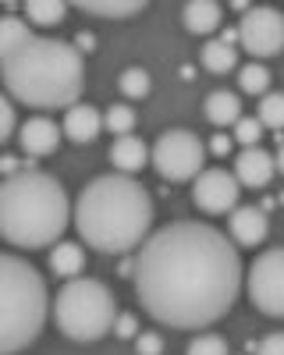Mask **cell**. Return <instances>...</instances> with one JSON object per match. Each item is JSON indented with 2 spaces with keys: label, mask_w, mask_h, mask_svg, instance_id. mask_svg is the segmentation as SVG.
<instances>
[{
  "label": "cell",
  "mask_w": 284,
  "mask_h": 355,
  "mask_svg": "<svg viewBox=\"0 0 284 355\" xmlns=\"http://www.w3.org/2000/svg\"><path fill=\"white\" fill-rule=\"evenodd\" d=\"M203 114H206V121L217 125V128H227V125H238L242 121V100L231 93V89H217V93L206 96L203 103Z\"/></svg>",
  "instance_id": "cell-17"
},
{
  "label": "cell",
  "mask_w": 284,
  "mask_h": 355,
  "mask_svg": "<svg viewBox=\"0 0 284 355\" xmlns=\"http://www.w3.org/2000/svg\"><path fill=\"white\" fill-rule=\"evenodd\" d=\"M277 174V157H270L263 146H252L235 157V178L245 189H263L270 185V178Z\"/></svg>",
  "instance_id": "cell-12"
},
{
  "label": "cell",
  "mask_w": 284,
  "mask_h": 355,
  "mask_svg": "<svg viewBox=\"0 0 284 355\" xmlns=\"http://www.w3.org/2000/svg\"><path fill=\"white\" fill-rule=\"evenodd\" d=\"M103 125L114 132V135H132V128H135V110L128 107V103H114V107H107V114H103Z\"/></svg>",
  "instance_id": "cell-26"
},
{
  "label": "cell",
  "mask_w": 284,
  "mask_h": 355,
  "mask_svg": "<svg viewBox=\"0 0 284 355\" xmlns=\"http://www.w3.org/2000/svg\"><path fill=\"white\" fill-rule=\"evenodd\" d=\"M231 139L235 135H213L210 139V153L213 157H227V153H231Z\"/></svg>",
  "instance_id": "cell-33"
},
{
  "label": "cell",
  "mask_w": 284,
  "mask_h": 355,
  "mask_svg": "<svg viewBox=\"0 0 284 355\" xmlns=\"http://www.w3.org/2000/svg\"><path fill=\"white\" fill-rule=\"evenodd\" d=\"M277 171L284 174V142H281V150H277Z\"/></svg>",
  "instance_id": "cell-36"
},
{
  "label": "cell",
  "mask_w": 284,
  "mask_h": 355,
  "mask_svg": "<svg viewBox=\"0 0 284 355\" xmlns=\"http://www.w3.org/2000/svg\"><path fill=\"white\" fill-rule=\"evenodd\" d=\"M46 281L28 259L8 252L0 259V352L18 355L33 345L46 323Z\"/></svg>",
  "instance_id": "cell-5"
},
{
  "label": "cell",
  "mask_w": 284,
  "mask_h": 355,
  "mask_svg": "<svg viewBox=\"0 0 284 355\" xmlns=\"http://www.w3.org/2000/svg\"><path fill=\"white\" fill-rule=\"evenodd\" d=\"M64 15H68V4H61V0H28L25 4V21H33L39 28L61 25Z\"/></svg>",
  "instance_id": "cell-21"
},
{
  "label": "cell",
  "mask_w": 284,
  "mask_h": 355,
  "mask_svg": "<svg viewBox=\"0 0 284 355\" xmlns=\"http://www.w3.org/2000/svg\"><path fill=\"white\" fill-rule=\"evenodd\" d=\"M110 164H114V174L135 178L146 164H153V150H146V142H142L139 135H121L110 146Z\"/></svg>",
  "instance_id": "cell-14"
},
{
  "label": "cell",
  "mask_w": 284,
  "mask_h": 355,
  "mask_svg": "<svg viewBox=\"0 0 284 355\" xmlns=\"http://www.w3.org/2000/svg\"><path fill=\"white\" fill-rule=\"evenodd\" d=\"M75 224V206H68L64 185L53 174L25 167L4 178L0 189V234L15 249H53L64 227Z\"/></svg>",
  "instance_id": "cell-3"
},
{
  "label": "cell",
  "mask_w": 284,
  "mask_h": 355,
  "mask_svg": "<svg viewBox=\"0 0 284 355\" xmlns=\"http://www.w3.org/2000/svg\"><path fill=\"white\" fill-rule=\"evenodd\" d=\"M21 125H15V100L11 96H0V139H18Z\"/></svg>",
  "instance_id": "cell-29"
},
{
  "label": "cell",
  "mask_w": 284,
  "mask_h": 355,
  "mask_svg": "<svg viewBox=\"0 0 284 355\" xmlns=\"http://www.w3.org/2000/svg\"><path fill=\"white\" fill-rule=\"evenodd\" d=\"M135 299L175 331H203L224 320L245 284L231 234L203 220H175L135 252Z\"/></svg>",
  "instance_id": "cell-1"
},
{
  "label": "cell",
  "mask_w": 284,
  "mask_h": 355,
  "mask_svg": "<svg viewBox=\"0 0 284 355\" xmlns=\"http://www.w3.org/2000/svg\"><path fill=\"white\" fill-rule=\"evenodd\" d=\"M78 11L85 15H96V18H132L139 11H146L142 0H118V4H103V0H82Z\"/></svg>",
  "instance_id": "cell-22"
},
{
  "label": "cell",
  "mask_w": 284,
  "mask_h": 355,
  "mask_svg": "<svg viewBox=\"0 0 284 355\" xmlns=\"http://www.w3.org/2000/svg\"><path fill=\"white\" fill-rule=\"evenodd\" d=\"M256 355H284V331L267 334L260 345H256Z\"/></svg>",
  "instance_id": "cell-31"
},
{
  "label": "cell",
  "mask_w": 284,
  "mask_h": 355,
  "mask_svg": "<svg viewBox=\"0 0 284 355\" xmlns=\"http://www.w3.org/2000/svg\"><path fill=\"white\" fill-rule=\"evenodd\" d=\"M263 121L260 117H242V121L235 125V142H242V150H252V146H260L263 139Z\"/></svg>",
  "instance_id": "cell-27"
},
{
  "label": "cell",
  "mask_w": 284,
  "mask_h": 355,
  "mask_svg": "<svg viewBox=\"0 0 284 355\" xmlns=\"http://www.w3.org/2000/svg\"><path fill=\"white\" fill-rule=\"evenodd\" d=\"M50 270L57 277H64V281L82 277V270H85V249L78 242H57L50 249Z\"/></svg>",
  "instance_id": "cell-18"
},
{
  "label": "cell",
  "mask_w": 284,
  "mask_h": 355,
  "mask_svg": "<svg viewBox=\"0 0 284 355\" xmlns=\"http://www.w3.org/2000/svg\"><path fill=\"white\" fill-rule=\"evenodd\" d=\"M0 171H4L8 178H15V174H21L25 167H18V160H15V157H4V160H0Z\"/></svg>",
  "instance_id": "cell-35"
},
{
  "label": "cell",
  "mask_w": 284,
  "mask_h": 355,
  "mask_svg": "<svg viewBox=\"0 0 284 355\" xmlns=\"http://www.w3.org/2000/svg\"><path fill=\"white\" fill-rule=\"evenodd\" d=\"M118 85H121V93L128 100H142V96H150V89H153L146 68H125L121 78H118Z\"/></svg>",
  "instance_id": "cell-24"
},
{
  "label": "cell",
  "mask_w": 284,
  "mask_h": 355,
  "mask_svg": "<svg viewBox=\"0 0 284 355\" xmlns=\"http://www.w3.org/2000/svg\"><path fill=\"white\" fill-rule=\"evenodd\" d=\"M263 121V128L270 132H281L284 128V93H267L260 100V114H256Z\"/></svg>",
  "instance_id": "cell-25"
},
{
  "label": "cell",
  "mask_w": 284,
  "mask_h": 355,
  "mask_svg": "<svg viewBox=\"0 0 284 355\" xmlns=\"http://www.w3.org/2000/svg\"><path fill=\"white\" fill-rule=\"evenodd\" d=\"M33 40H36L33 25H28L25 18H18V15H4V18H0V57H11V53L25 50Z\"/></svg>",
  "instance_id": "cell-19"
},
{
  "label": "cell",
  "mask_w": 284,
  "mask_h": 355,
  "mask_svg": "<svg viewBox=\"0 0 284 355\" xmlns=\"http://www.w3.org/2000/svg\"><path fill=\"white\" fill-rule=\"evenodd\" d=\"M100 128H107V125H103V114L93 103H75L64 110V135L71 142H78V146L93 142L100 135Z\"/></svg>",
  "instance_id": "cell-15"
},
{
  "label": "cell",
  "mask_w": 284,
  "mask_h": 355,
  "mask_svg": "<svg viewBox=\"0 0 284 355\" xmlns=\"http://www.w3.org/2000/svg\"><path fill=\"white\" fill-rule=\"evenodd\" d=\"M118 302L114 291L96 281V277H75L64 281L61 291L53 299V320L61 334H68L71 341H100L114 331L118 323Z\"/></svg>",
  "instance_id": "cell-6"
},
{
  "label": "cell",
  "mask_w": 284,
  "mask_h": 355,
  "mask_svg": "<svg viewBox=\"0 0 284 355\" xmlns=\"http://www.w3.org/2000/svg\"><path fill=\"white\" fill-rule=\"evenodd\" d=\"M206 146L188 128H167L153 142V167L167 182H195L206 167Z\"/></svg>",
  "instance_id": "cell-7"
},
{
  "label": "cell",
  "mask_w": 284,
  "mask_h": 355,
  "mask_svg": "<svg viewBox=\"0 0 284 355\" xmlns=\"http://www.w3.org/2000/svg\"><path fill=\"white\" fill-rule=\"evenodd\" d=\"M153 227V199L128 174L93 178L75 199V231L96 252H139Z\"/></svg>",
  "instance_id": "cell-2"
},
{
  "label": "cell",
  "mask_w": 284,
  "mask_h": 355,
  "mask_svg": "<svg viewBox=\"0 0 284 355\" xmlns=\"http://www.w3.org/2000/svg\"><path fill=\"white\" fill-rule=\"evenodd\" d=\"M75 46H78V53H89V50L96 46V36H93V33H82V36L75 40Z\"/></svg>",
  "instance_id": "cell-34"
},
{
  "label": "cell",
  "mask_w": 284,
  "mask_h": 355,
  "mask_svg": "<svg viewBox=\"0 0 284 355\" xmlns=\"http://www.w3.org/2000/svg\"><path fill=\"white\" fill-rule=\"evenodd\" d=\"M185 355H227V341L220 334H195L188 341Z\"/></svg>",
  "instance_id": "cell-28"
},
{
  "label": "cell",
  "mask_w": 284,
  "mask_h": 355,
  "mask_svg": "<svg viewBox=\"0 0 284 355\" xmlns=\"http://www.w3.org/2000/svg\"><path fill=\"white\" fill-rule=\"evenodd\" d=\"M238 85H242V93H252V96L263 100L270 93V71L260 61H252V64L238 68Z\"/></svg>",
  "instance_id": "cell-23"
},
{
  "label": "cell",
  "mask_w": 284,
  "mask_h": 355,
  "mask_svg": "<svg viewBox=\"0 0 284 355\" xmlns=\"http://www.w3.org/2000/svg\"><path fill=\"white\" fill-rule=\"evenodd\" d=\"M270 234V220L260 206H238L231 214V242L242 249H256L260 242H267Z\"/></svg>",
  "instance_id": "cell-13"
},
{
  "label": "cell",
  "mask_w": 284,
  "mask_h": 355,
  "mask_svg": "<svg viewBox=\"0 0 284 355\" xmlns=\"http://www.w3.org/2000/svg\"><path fill=\"white\" fill-rule=\"evenodd\" d=\"M135 352L139 355H160L163 352V338L160 334H139L135 338Z\"/></svg>",
  "instance_id": "cell-32"
},
{
  "label": "cell",
  "mask_w": 284,
  "mask_h": 355,
  "mask_svg": "<svg viewBox=\"0 0 284 355\" xmlns=\"http://www.w3.org/2000/svg\"><path fill=\"white\" fill-rule=\"evenodd\" d=\"M238 178L224 167H206L203 174L192 182V202L199 206L203 214L220 217V214H235L238 210Z\"/></svg>",
  "instance_id": "cell-10"
},
{
  "label": "cell",
  "mask_w": 284,
  "mask_h": 355,
  "mask_svg": "<svg viewBox=\"0 0 284 355\" xmlns=\"http://www.w3.org/2000/svg\"><path fill=\"white\" fill-rule=\"evenodd\" d=\"M238 46L263 61L284 50V15L277 8H249L238 21Z\"/></svg>",
  "instance_id": "cell-9"
},
{
  "label": "cell",
  "mask_w": 284,
  "mask_h": 355,
  "mask_svg": "<svg viewBox=\"0 0 284 355\" xmlns=\"http://www.w3.org/2000/svg\"><path fill=\"white\" fill-rule=\"evenodd\" d=\"M245 291L263 316H284V245L260 252L245 270Z\"/></svg>",
  "instance_id": "cell-8"
},
{
  "label": "cell",
  "mask_w": 284,
  "mask_h": 355,
  "mask_svg": "<svg viewBox=\"0 0 284 355\" xmlns=\"http://www.w3.org/2000/svg\"><path fill=\"white\" fill-rule=\"evenodd\" d=\"M18 146L28 153V157H50L57 146H61V128H57L50 117H43V114H33L28 121H21V128H18Z\"/></svg>",
  "instance_id": "cell-11"
},
{
  "label": "cell",
  "mask_w": 284,
  "mask_h": 355,
  "mask_svg": "<svg viewBox=\"0 0 284 355\" xmlns=\"http://www.w3.org/2000/svg\"><path fill=\"white\" fill-rule=\"evenodd\" d=\"M181 21L195 36H213L224 25V8L217 4V0H192V4H185V11H181Z\"/></svg>",
  "instance_id": "cell-16"
},
{
  "label": "cell",
  "mask_w": 284,
  "mask_h": 355,
  "mask_svg": "<svg viewBox=\"0 0 284 355\" xmlns=\"http://www.w3.org/2000/svg\"><path fill=\"white\" fill-rule=\"evenodd\" d=\"M8 96L25 107H75L85 89V61L75 43L36 36L25 50L0 57Z\"/></svg>",
  "instance_id": "cell-4"
},
{
  "label": "cell",
  "mask_w": 284,
  "mask_h": 355,
  "mask_svg": "<svg viewBox=\"0 0 284 355\" xmlns=\"http://www.w3.org/2000/svg\"><path fill=\"white\" fill-rule=\"evenodd\" d=\"M114 334H118V338H125V341H135L142 331H139V320L132 316V313H121L118 316V323H114Z\"/></svg>",
  "instance_id": "cell-30"
},
{
  "label": "cell",
  "mask_w": 284,
  "mask_h": 355,
  "mask_svg": "<svg viewBox=\"0 0 284 355\" xmlns=\"http://www.w3.org/2000/svg\"><path fill=\"white\" fill-rule=\"evenodd\" d=\"M199 61H203V68L213 71V75H227V71L238 68V50L231 43H224V40H206Z\"/></svg>",
  "instance_id": "cell-20"
}]
</instances>
